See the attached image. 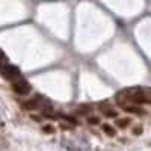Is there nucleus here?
I'll list each match as a JSON object with an SVG mask.
<instances>
[{
    "instance_id": "obj_5",
    "label": "nucleus",
    "mask_w": 151,
    "mask_h": 151,
    "mask_svg": "<svg viewBox=\"0 0 151 151\" xmlns=\"http://www.w3.org/2000/svg\"><path fill=\"white\" fill-rule=\"evenodd\" d=\"M98 110L103 112V115H104L106 118H118V112H116L115 109H112V107L109 106V103H100Z\"/></svg>"
},
{
    "instance_id": "obj_6",
    "label": "nucleus",
    "mask_w": 151,
    "mask_h": 151,
    "mask_svg": "<svg viewBox=\"0 0 151 151\" xmlns=\"http://www.w3.org/2000/svg\"><path fill=\"white\" fill-rule=\"evenodd\" d=\"M115 119H116L115 121V125H116L118 129H127L129 125L132 124V119L127 118V116H125V118H115Z\"/></svg>"
},
{
    "instance_id": "obj_3",
    "label": "nucleus",
    "mask_w": 151,
    "mask_h": 151,
    "mask_svg": "<svg viewBox=\"0 0 151 151\" xmlns=\"http://www.w3.org/2000/svg\"><path fill=\"white\" fill-rule=\"evenodd\" d=\"M121 107H122L124 112L133 113V115H144V113H145L144 109H141L139 106L134 104V103H124V104H121Z\"/></svg>"
},
{
    "instance_id": "obj_2",
    "label": "nucleus",
    "mask_w": 151,
    "mask_h": 151,
    "mask_svg": "<svg viewBox=\"0 0 151 151\" xmlns=\"http://www.w3.org/2000/svg\"><path fill=\"white\" fill-rule=\"evenodd\" d=\"M12 89H14L18 95H27L32 91V88H30L29 82H26L23 77H20V79L12 82Z\"/></svg>"
},
{
    "instance_id": "obj_10",
    "label": "nucleus",
    "mask_w": 151,
    "mask_h": 151,
    "mask_svg": "<svg viewBox=\"0 0 151 151\" xmlns=\"http://www.w3.org/2000/svg\"><path fill=\"white\" fill-rule=\"evenodd\" d=\"M91 107H92V106H88V104H85V106H80L77 112H79V113H82V115H85V113L91 112Z\"/></svg>"
},
{
    "instance_id": "obj_4",
    "label": "nucleus",
    "mask_w": 151,
    "mask_h": 151,
    "mask_svg": "<svg viewBox=\"0 0 151 151\" xmlns=\"http://www.w3.org/2000/svg\"><path fill=\"white\" fill-rule=\"evenodd\" d=\"M41 103H44V101L41 100L40 95H36L35 98H30V100H27V101H23L21 104H23V107L26 110H35V109H38L41 106Z\"/></svg>"
},
{
    "instance_id": "obj_12",
    "label": "nucleus",
    "mask_w": 151,
    "mask_h": 151,
    "mask_svg": "<svg viewBox=\"0 0 151 151\" xmlns=\"http://www.w3.org/2000/svg\"><path fill=\"white\" fill-rule=\"evenodd\" d=\"M5 62H8L6 60V56H5V53L0 50V64H5Z\"/></svg>"
},
{
    "instance_id": "obj_9",
    "label": "nucleus",
    "mask_w": 151,
    "mask_h": 151,
    "mask_svg": "<svg viewBox=\"0 0 151 151\" xmlns=\"http://www.w3.org/2000/svg\"><path fill=\"white\" fill-rule=\"evenodd\" d=\"M55 132H56V129L53 127V125H50V124L42 125V133H45V134H53Z\"/></svg>"
},
{
    "instance_id": "obj_11",
    "label": "nucleus",
    "mask_w": 151,
    "mask_h": 151,
    "mask_svg": "<svg viewBox=\"0 0 151 151\" xmlns=\"http://www.w3.org/2000/svg\"><path fill=\"white\" fill-rule=\"evenodd\" d=\"M142 130H144V129H142V125H136V127L133 129V134H136V136H139V134L142 133Z\"/></svg>"
},
{
    "instance_id": "obj_1",
    "label": "nucleus",
    "mask_w": 151,
    "mask_h": 151,
    "mask_svg": "<svg viewBox=\"0 0 151 151\" xmlns=\"http://www.w3.org/2000/svg\"><path fill=\"white\" fill-rule=\"evenodd\" d=\"M0 74H2L6 80H11V82H14V80L21 77V73L18 71V68L14 67V65H11V64H8V62L0 64Z\"/></svg>"
},
{
    "instance_id": "obj_7",
    "label": "nucleus",
    "mask_w": 151,
    "mask_h": 151,
    "mask_svg": "<svg viewBox=\"0 0 151 151\" xmlns=\"http://www.w3.org/2000/svg\"><path fill=\"white\" fill-rule=\"evenodd\" d=\"M103 132H104V133H106L109 137H113V136L116 134V130L113 129L110 124H104V125H103Z\"/></svg>"
},
{
    "instance_id": "obj_8",
    "label": "nucleus",
    "mask_w": 151,
    "mask_h": 151,
    "mask_svg": "<svg viewBox=\"0 0 151 151\" xmlns=\"http://www.w3.org/2000/svg\"><path fill=\"white\" fill-rule=\"evenodd\" d=\"M86 122L89 125H100V122H101V119H100V116L97 115H89L86 118Z\"/></svg>"
}]
</instances>
